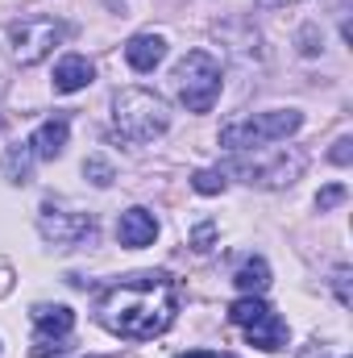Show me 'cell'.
Returning <instances> with one entry per match:
<instances>
[{
	"label": "cell",
	"instance_id": "6da1fadb",
	"mask_svg": "<svg viewBox=\"0 0 353 358\" xmlns=\"http://www.w3.org/2000/svg\"><path fill=\"white\" fill-rule=\"evenodd\" d=\"M179 317V283L167 271H142L129 275L121 283H112L100 304H96V321L129 342H150L158 334H167Z\"/></svg>",
	"mask_w": 353,
	"mask_h": 358
},
{
	"label": "cell",
	"instance_id": "7a4b0ae2",
	"mask_svg": "<svg viewBox=\"0 0 353 358\" xmlns=\"http://www.w3.org/2000/svg\"><path fill=\"white\" fill-rule=\"evenodd\" d=\"M112 125L125 142L146 146L171 129V104L150 88H121L112 96Z\"/></svg>",
	"mask_w": 353,
	"mask_h": 358
},
{
	"label": "cell",
	"instance_id": "3957f363",
	"mask_svg": "<svg viewBox=\"0 0 353 358\" xmlns=\"http://www.w3.org/2000/svg\"><path fill=\"white\" fill-rule=\"evenodd\" d=\"M299 129H303L299 108H266V113H250V117H237V121L220 125V146L233 150V155H246V150H258V146H270V142H287Z\"/></svg>",
	"mask_w": 353,
	"mask_h": 358
},
{
	"label": "cell",
	"instance_id": "277c9868",
	"mask_svg": "<svg viewBox=\"0 0 353 358\" xmlns=\"http://www.w3.org/2000/svg\"><path fill=\"white\" fill-rule=\"evenodd\" d=\"M175 80V96L187 113H212V104L220 100L225 88V71H220V59L208 55V50H187L171 71Z\"/></svg>",
	"mask_w": 353,
	"mask_h": 358
},
{
	"label": "cell",
	"instance_id": "5b68a950",
	"mask_svg": "<svg viewBox=\"0 0 353 358\" xmlns=\"http://www.w3.org/2000/svg\"><path fill=\"white\" fill-rule=\"evenodd\" d=\"M308 167V155L299 146H258L254 159H237L233 171L246 179L250 187H291L295 179L303 176Z\"/></svg>",
	"mask_w": 353,
	"mask_h": 358
},
{
	"label": "cell",
	"instance_id": "8992f818",
	"mask_svg": "<svg viewBox=\"0 0 353 358\" xmlns=\"http://www.w3.org/2000/svg\"><path fill=\"white\" fill-rule=\"evenodd\" d=\"M67 38V25L54 17H25L17 25H8V59L17 67H38L54 55V46Z\"/></svg>",
	"mask_w": 353,
	"mask_h": 358
},
{
	"label": "cell",
	"instance_id": "52a82bcc",
	"mask_svg": "<svg viewBox=\"0 0 353 358\" xmlns=\"http://www.w3.org/2000/svg\"><path fill=\"white\" fill-rule=\"evenodd\" d=\"M38 229L46 242L54 246H75L96 234V217L91 213H71V208H54V204H42L38 213Z\"/></svg>",
	"mask_w": 353,
	"mask_h": 358
},
{
	"label": "cell",
	"instance_id": "ba28073f",
	"mask_svg": "<svg viewBox=\"0 0 353 358\" xmlns=\"http://www.w3.org/2000/svg\"><path fill=\"white\" fill-rule=\"evenodd\" d=\"M154 238H158V217H154L150 208L133 204V208L121 213V221H117V242H121V246L142 250V246H154Z\"/></svg>",
	"mask_w": 353,
	"mask_h": 358
},
{
	"label": "cell",
	"instance_id": "9c48e42d",
	"mask_svg": "<svg viewBox=\"0 0 353 358\" xmlns=\"http://www.w3.org/2000/svg\"><path fill=\"white\" fill-rule=\"evenodd\" d=\"M67 138H71V121L67 117H50V121H42L33 134H29V150H33V159H59L63 150H67Z\"/></svg>",
	"mask_w": 353,
	"mask_h": 358
},
{
	"label": "cell",
	"instance_id": "30bf717a",
	"mask_svg": "<svg viewBox=\"0 0 353 358\" xmlns=\"http://www.w3.org/2000/svg\"><path fill=\"white\" fill-rule=\"evenodd\" d=\"M167 59V38L163 34H133L129 42H125V63L133 67V71H154L158 63Z\"/></svg>",
	"mask_w": 353,
	"mask_h": 358
},
{
	"label": "cell",
	"instance_id": "8fae6325",
	"mask_svg": "<svg viewBox=\"0 0 353 358\" xmlns=\"http://www.w3.org/2000/svg\"><path fill=\"white\" fill-rule=\"evenodd\" d=\"M96 80V67H91V59L84 55H63L59 63H54V92L59 96H71V92H84Z\"/></svg>",
	"mask_w": 353,
	"mask_h": 358
},
{
	"label": "cell",
	"instance_id": "7c38bea8",
	"mask_svg": "<svg viewBox=\"0 0 353 358\" xmlns=\"http://www.w3.org/2000/svg\"><path fill=\"white\" fill-rule=\"evenodd\" d=\"M33 325H38V338H71L75 313L67 304H33Z\"/></svg>",
	"mask_w": 353,
	"mask_h": 358
},
{
	"label": "cell",
	"instance_id": "4fadbf2b",
	"mask_svg": "<svg viewBox=\"0 0 353 358\" xmlns=\"http://www.w3.org/2000/svg\"><path fill=\"white\" fill-rule=\"evenodd\" d=\"M246 338H250V346L274 355V350L287 346V321H283L278 313H266V317H258L254 325H246Z\"/></svg>",
	"mask_w": 353,
	"mask_h": 358
},
{
	"label": "cell",
	"instance_id": "5bb4252c",
	"mask_svg": "<svg viewBox=\"0 0 353 358\" xmlns=\"http://www.w3.org/2000/svg\"><path fill=\"white\" fill-rule=\"evenodd\" d=\"M233 283H237L241 296H262L266 287H270V263L266 259H246L237 267V275H233Z\"/></svg>",
	"mask_w": 353,
	"mask_h": 358
},
{
	"label": "cell",
	"instance_id": "9a60e30c",
	"mask_svg": "<svg viewBox=\"0 0 353 358\" xmlns=\"http://www.w3.org/2000/svg\"><path fill=\"white\" fill-rule=\"evenodd\" d=\"M0 171L8 183H29V171H33V150L29 146H8L4 159H0Z\"/></svg>",
	"mask_w": 353,
	"mask_h": 358
},
{
	"label": "cell",
	"instance_id": "2e32d148",
	"mask_svg": "<svg viewBox=\"0 0 353 358\" xmlns=\"http://www.w3.org/2000/svg\"><path fill=\"white\" fill-rule=\"evenodd\" d=\"M266 313H270V304H266L262 296H241V300H233V304H229V321H233V325H241V329H246V325H254V321L266 317Z\"/></svg>",
	"mask_w": 353,
	"mask_h": 358
},
{
	"label": "cell",
	"instance_id": "e0dca14e",
	"mask_svg": "<svg viewBox=\"0 0 353 358\" xmlns=\"http://www.w3.org/2000/svg\"><path fill=\"white\" fill-rule=\"evenodd\" d=\"M191 187H195L200 196H220V192L229 187V171H225V167H200V171L191 176Z\"/></svg>",
	"mask_w": 353,
	"mask_h": 358
},
{
	"label": "cell",
	"instance_id": "ac0fdd59",
	"mask_svg": "<svg viewBox=\"0 0 353 358\" xmlns=\"http://www.w3.org/2000/svg\"><path fill=\"white\" fill-rule=\"evenodd\" d=\"M84 179L96 183V187H108V183L117 179V171H112V163H108V159H88V163H84Z\"/></svg>",
	"mask_w": 353,
	"mask_h": 358
},
{
	"label": "cell",
	"instance_id": "d6986e66",
	"mask_svg": "<svg viewBox=\"0 0 353 358\" xmlns=\"http://www.w3.org/2000/svg\"><path fill=\"white\" fill-rule=\"evenodd\" d=\"M341 200H345V183H329V187H320V192H316V208H320V213L337 208Z\"/></svg>",
	"mask_w": 353,
	"mask_h": 358
},
{
	"label": "cell",
	"instance_id": "ffe728a7",
	"mask_svg": "<svg viewBox=\"0 0 353 358\" xmlns=\"http://www.w3.org/2000/svg\"><path fill=\"white\" fill-rule=\"evenodd\" d=\"M212 238H216V225H212V221H204V225H195V234H191V246H195L200 255H208V250H212Z\"/></svg>",
	"mask_w": 353,
	"mask_h": 358
},
{
	"label": "cell",
	"instance_id": "44dd1931",
	"mask_svg": "<svg viewBox=\"0 0 353 358\" xmlns=\"http://www.w3.org/2000/svg\"><path fill=\"white\" fill-rule=\"evenodd\" d=\"M333 292H337V304H341V308H350V267L333 271Z\"/></svg>",
	"mask_w": 353,
	"mask_h": 358
},
{
	"label": "cell",
	"instance_id": "7402d4cb",
	"mask_svg": "<svg viewBox=\"0 0 353 358\" xmlns=\"http://www.w3.org/2000/svg\"><path fill=\"white\" fill-rule=\"evenodd\" d=\"M329 159H333L337 167H350V163H353V138H337V142H333V150H329Z\"/></svg>",
	"mask_w": 353,
	"mask_h": 358
},
{
	"label": "cell",
	"instance_id": "603a6c76",
	"mask_svg": "<svg viewBox=\"0 0 353 358\" xmlns=\"http://www.w3.org/2000/svg\"><path fill=\"white\" fill-rule=\"evenodd\" d=\"M299 55H308V59L320 55V46H316V25H303V29H299Z\"/></svg>",
	"mask_w": 353,
	"mask_h": 358
},
{
	"label": "cell",
	"instance_id": "cb8c5ba5",
	"mask_svg": "<svg viewBox=\"0 0 353 358\" xmlns=\"http://www.w3.org/2000/svg\"><path fill=\"white\" fill-rule=\"evenodd\" d=\"M287 4H295V0H258V8H266V13L270 8H287Z\"/></svg>",
	"mask_w": 353,
	"mask_h": 358
},
{
	"label": "cell",
	"instance_id": "d4e9b609",
	"mask_svg": "<svg viewBox=\"0 0 353 358\" xmlns=\"http://www.w3.org/2000/svg\"><path fill=\"white\" fill-rule=\"evenodd\" d=\"M179 358H233V355H208V350H191V355H179Z\"/></svg>",
	"mask_w": 353,
	"mask_h": 358
}]
</instances>
